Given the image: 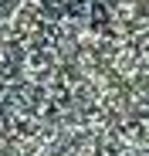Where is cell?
<instances>
[{"label":"cell","instance_id":"cell-1","mask_svg":"<svg viewBox=\"0 0 149 156\" xmlns=\"http://www.w3.org/2000/svg\"><path fill=\"white\" fill-rule=\"evenodd\" d=\"M0 156H149V0H0Z\"/></svg>","mask_w":149,"mask_h":156}]
</instances>
